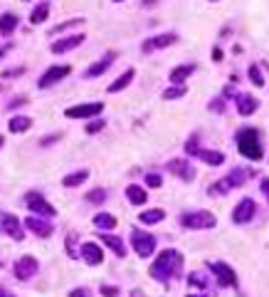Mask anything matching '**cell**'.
<instances>
[{"instance_id": "cell-5", "label": "cell", "mask_w": 269, "mask_h": 297, "mask_svg": "<svg viewBox=\"0 0 269 297\" xmlns=\"http://www.w3.org/2000/svg\"><path fill=\"white\" fill-rule=\"evenodd\" d=\"M0 230L8 233L13 240H23L25 238V230L20 225V218H15L13 213H0Z\"/></svg>"}, {"instance_id": "cell-36", "label": "cell", "mask_w": 269, "mask_h": 297, "mask_svg": "<svg viewBox=\"0 0 269 297\" xmlns=\"http://www.w3.org/2000/svg\"><path fill=\"white\" fill-rule=\"evenodd\" d=\"M74 240H77V233H69V235H67V250H69L72 258H79V253L74 250Z\"/></svg>"}, {"instance_id": "cell-28", "label": "cell", "mask_w": 269, "mask_h": 297, "mask_svg": "<svg viewBox=\"0 0 269 297\" xmlns=\"http://www.w3.org/2000/svg\"><path fill=\"white\" fill-rule=\"evenodd\" d=\"M126 198H129L134 206H141V203H146V191H143L141 186H129V188H126Z\"/></svg>"}, {"instance_id": "cell-38", "label": "cell", "mask_w": 269, "mask_h": 297, "mask_svg": "<svg viewBox=\"0 0 269 297\" xmlns=\"http://www.w3.org/2000/svg\"><path fill=\"white\" fill-rule=\"evenodd\" d=\"M188 282H190V285H193V287H205V280H202V277H200V275H198V272H193V275H190V280H188Z\"/></svg>"}, {"instance_id": "cell-44", "label": "cell", "mask_w": 269, "mask_h": 297, "mask_svg": "<svg viewBox=\"0 0 269 297\" xmlns=\"http://www.w3.org/2000/svg\"><path fill=\"white\" fill-rule=\"evenodd\" d=\"M15 74H23V70H8L5 77H15Z\"/></svg>"}, {"instance_id": "cell-14", "label": "cell", "mask_w": 269, "mask_h": 297, "mask_svg": "<svg viewBox=\"0 0 269 297\" xmlns=\"http://www.w3.org/2000/svg\"><path fill=\"white\" fill-rule=\"evenodd\" d=\"M173 42H178V35H175V33H166V35H158V37H151V40H146L141 50L148 55V52H153V50H161V47H168V45H173Z\"/></svg>"}, {"instance_id": "cell-9", "label": "cell", "mask_w": 269, "mask_h": 297, "mask_svg": "<svg viewBox=\"0 0 269 297\" xmlns=\"http://www.w3.org/2000/svg\"><path fill=\"white\" fill-rule=\"evenodd\" d=\"M69 72H72V70H69V65H62V67H60V65H55V67H50V70L40 77V82H37V84H40V89H47V87H52L55 82L65 79Z\"/></svg>"}, {"instance_id": "cell-6", "label": "cell", "mask_w": 269, "mask_h": 297, "mask_svg": "<svg viewBox=\"0 0 269 297\" xmlns=\"http://www.w3.org/2000/svg\"><path fill=\"white\" fill-rule=\"evenodd\" d=\"M244 176H247V174H244L242 169H235V171L227 174L222 181H217V184L210 188V193H227V191H232L235 186H242V184H244Z\"/></svg>"}, {"instance_id": "cell-11", "label": "cell", "mask_w": 269, "mask_h": 297, "mask_svg": "<svg viewBox=\"0 0 269 297\" xmlns=\"http://www.w3.org/2000/svg\"><path fill=\"white\" fill-rule=\"evenodd\" d=\"M37 260L33 258V255H25V258H20L18 262H15V277L18 280H30L35 272H37Z\"/></svg>"}, {"instance_id": "cell-15", "label": "cell", "mask_w": 269, "mask_h": 297, "mask_svg": "<svg viewBox=\"0 0 269 297\" xmlns=\"http://www.w3.org/2000/svg\"><path fill=\"white\" fill-rule=\"evenodd\" d=\"M82 42H84V35H82V33H79V35H69V37H65V40L55 42V45H52V52H55V55H62V52L77 50Z\"/></svg>"}, {"instance_id": "cell-22", "label": "cell", "mask_w": 269, "mask_h": 297, "mask_svg": "<svg viewBox=\"0 0 269 297\" xmlns=\"http://www.w3.org/2000/svg\"><path fill=\"white\" fill-rule=\"evenodd\" d=\"M94 225H97L99 230H114V228H116V218H114L111 213H97V216H94Z\"/></svg>"}, {"instance_id": "cell-21", "label": "cell", "mask_w": 269, "mask_h": 297, "mask_svg": "<svg viewBox=\"0 0 269 297\" xmlns=\"http://www.w3.org/2000/svg\"><path fill=\"white\" fill-rule=\"evenodd\" d=\"M163 218H166V211H163V208H151V211H143V213L138 216V221H141V223H146V225L161 223Z\"/></svg>"}, {"instance_id": "cell-40", "label": "cell", "mask_w": 269, "mask_h": 297, "mask_svg": "<svg viewBox=\"0 0 269 297\" xmlns=\"http://www.w3.org/2000/svg\"><path fill=\"white\" fill-rule=\"evenodd\" d=\"M101 295H104V297H119V290H116V287H106V285H104V287H101Z\"/></svg>"}, {"instance_id": "cell-3", "label": "cell", "mask_w": 269, "mask_h": 297, "mask_svg": "<svg viewBox=\"0 0 269 297\" xmlns=\"http://www.w3.org/2000/svg\"><path fill=\"white\" fill-rule=\"evenodd\" d=\"M180 223L185 228H193V230H205V228H215L217 218L210 211H195V213H185L180 218Z\"/></svg>"}, {"instance_id": "cell-43", "label": "cell", "mask_w": 269, "mask_h": 297, "mask_svg": "<svg viewBox=\"0 0 269 297\" xmlns=\"http://www.w3.org/2000/svg\"><path fill=\"white\" fill-rule=\"evenodd\" d=\"M25 102H28L25 97H18V99H13V102H10V107H18V104H25Z\"/></svg>"}, {"instance_id": "cell-31", "label": "cell", "mask_w": 269, "mask_h": 297, "mask_svg": "<svg viewBox=\"0 0 269 297\" xmlns=\"http://www.w3.org/2000/svg\"><path fill=\"white\" fill-rule=\"evenodd\" d=\"M188 89H185V84H173V87H168L166 92H163V99H178V97H183Z\"/></svg>"}, {"instance_id": "cell-37", "label": "cell", "mask_w": 269, "mask_h": 297, "mask_svg": "<svg viewBox=\"0 0 269 297\" xmlns=\"http://www.w3.org/2000/svg\"><path fill=\"white\" fill-rule=\"evenodd\" d=\"M104 129V121H89L87 124V134H97V131H101Z\"/></svg>"}, {"instance_id": "cell-39", "label": "cell", "mask_w": 269, "mask_h": 297, "mask_svg": "<svg viewBox=\"0 0 269 297\" xmlns=\"http://www.w3.org/2000/svg\"><path fill=\"white\" fill-rule=\"evenodd\" d=\"M69 297H92V290L79 287V290H72V292H69Z\"/></svg>"}, {"instance_id": "cell-41", "label": "cell", "mask_w": 269, "mask_h": 297, "mask_svg": "<svg viewBox=\"0 0 269 297\" xmlns=\"http://www.w3.org/2000/svg\"><path fill=\"white\" fill-rule=\"evenodd\" d=\"M212 60H215V62H220V60H222V50H220V47H215V50H212Z\"/></svg>"}, {"instance_id": "cell-8", "label": "cell", "mask_w": 269, "mask_h": 297, "mask_svg": "<svg viewBox=\"0 0 269 297\" xmlns=\"http://www.w3.org/2000/svg\"><path fill=\"white\" fill-rule=\"evenodd\" d=\"M25 203H28V208L33 211V213H40V216H45V218H52L57 211H55V206H50L40 193H28L25 196Z\"/></svg>"}, {"instance_id": "cell-46", "label": "cell", "mask_w": 269, "mask_h": 297, "mask_svg": "<svg viewBox=\"0 0 269 297\" xmlns=\"http://www.w3.org/2000/svg\"><path fill=\"white\" fill-rule=\"evenodd\" d=\"M3 141H5V139H3V136H0V146H3Z\"/></svg>"}, {"instance_id": "cell-19", "label": "cell", "mask_w": 269, "mask_h": 297, "mask_svg": "<svg viewBox=\"0 0 269 297\" xmlns=\"http://www.w3.org/2000/svg\"><path fill=\"white\" fill-rule=\"evenodd\" d=\"M18 15H13V13H5V15H0V35H10V33H15V28H18Z\"/></svg>"}, {"instance_id": "cell-10", "label": "cell", "mask_w": 269, "mask_h": 297, "mask_svg": "<svg viewBox=\"0 0 269 297\" xmlns=\"http://www.w3.org/2000/svg\"><path fill=\"white\" fill-rule=\"evenodd\" d=\"M254 211H257V203H254L252 198H242V201L237 203L235 213H232V221H235V223H249V221L254 218Z\"/></svg>"}, {"instance_id": "cell-24", "label": "cell", "mask_w": 269, "mask_h": 297, "mask_svg": "<svg viewBox=\"0 0 269 297\" xmlns=\"http://www.w3.org/2000/svg\"><path fill=\"white\" fill-rule=\"evenodd\" d=\"M134 74H136L134 70H126V72H124V74H121V77H119V79H116L114 84H109V92H111V94H116V92H121V89H126V87L131 84V79H134Z\"/></svg>"}, {"instance_id": "cell-16", "label": "cell", "mask_w": 269, "mask_h": 297, "mask_svg": "<svg viewBox=\"0 0 269 297\" xmlns=\"http://www.w3.org/2000/svg\"><path fill=\"white\" fill-rule=\"evenodd\" d=\"M82 258L89 262V265H101L104 262V253L97 243H84L82 245Z\"/></svg>"}, {"instance_id": "cell-4", "label": "cell", "mask_w": 269, "mask_h": 297, "mask_svg": "<svg viewBox=\"0 0 269 297\" xmlns=\"http://www.w3.org/2000/svg\"><path fill=\"white\" fill-rule=\"evenodd\" d=\"M131 243H134V250L141 255V258H148L153 250H156V238L151 233H143V230H134L131 233Z\"/></svg>"}, {"instance_id": "cell-34", "label": "cell", "mask_w": 269, "mask_h": 297, "mask_svg": "<svg viewBox=\"0 0 269 297\" xmlns=\"http://www.w3.org/2000/svg\"><path fill=\"white\" fill-rule=\"evenodd\" d=\"M198 141H200L198 134H193V136L188 139V144H185V151H188V154H198V151H200V144H198Z\"/></svg>"}, {"instance_id": "cell-20", "label": "cell", "mask_w": 269, "mask_h": 297, "mask_svg": "<svg viewBox=\"0 0 269 297\" xmlns=\"http://www.w3.org/2000/svg\"><path fill=\"white\" fill-rule=\"evenodd\" d=\"M193 72H195V65H180V67H175V70L170 72V82H173V84H180V82H185Z\"/></svg>"}, {"instance_id": "cell-23", "label": "cell", "mask_w": 269, "mask_h": 297, "mask_svg": "<svg viewBox=\"0 0 269 297\" xmlns=\"http://www.w3.org/2000/svg\"><path fill=\"white\" fill-rule=\"evenodd\" d=\"M111 60H114V52H109L101 62H97V65H92L89 70H87V77H97V74H104L109 67H111Z\"/></svg>"}, {"instance_id": "cell-13", "label": "cell", "mask_w": 269, "mask_h": 297, "mask_svg": "<svg viewBox=\"0 0 269 297\" xmlns=\"http://www.w3.org/2000/svg\"><path fill=\"white\" fill-rule=\"evenodd\" d=\"M168 171L175 174V176H180L183 181H193V179H195V169H193L190 161H185V159H170V161H168Z\"/></svg>"}, {"instance_id": "cell-48", "label": "cell", "mask_w": 269, "mask_h": 297, "mask_svg": "<svg viewBox=\"0 0 269 297\" xmlns=\"http://www.w3.org/2000/svg\"><path fill=\"white\" fill-rule=\"evenodd\" d=\"M0 60H3V50H0Z\"/></svg>"}, {"instance_id": "cell-12", "label": "cell", "mask_w": 269, "mask_h": 297, "mask_svg": "<svg viewBox=\"0 0 269 297\" xmlns=\"http://www.w3.org/2000/svg\"><path fill=\"white\" fill-rule=\"evenodd\" d=\"M210 270L217 275L220 285H225V287H232V285H237V275H235V270H232L227 262H210Z\"/></svg>"}, {"instance_id": "cell-18", "label": "cell", "mask_w": 269, "mask_h": 297, "mask_svg": "<svg viewBox=\"0 0 269 297\" xmlns=\"http://www.w3.org/2000/svg\"><path fill=\"white\" fill-rule=\"evenodd\" d=\"M257 107H259V102H257L254 97H249V94H242V97H239V102H237V111H239L242 116L254 114V111H257Z\"/></svg>"}, {"instance_id": "cell-7", "label": "cell", "mask_w": 269, "mask_h": 297, "mask_svg": "<svg viewBox=\"0 0 269 297\" xmlns=\"http://www.w3.org/2000/svg\"><path fill=\"white\" fill-rule=\"evenodd\" d=\"M101 109H104L101 102H92V104H77V107H69L65 114H67L69 119H89V116L101 114Z\"/></svg>"}, {"instance_id": "cell-2", "label": "cell", "mask_w": 269, "mask_h": 297, "mask_svg": "<svg viewBox=\"0 0 269 297\" xmlns=\"http://www.w3.org/2000/svg\"><path fill=\"white\" fill-rule=\"evenodd\" d=\"M237 148L239 154L247 156L249 161H259L262 159V144H259V131L257 129H242L237 134Z\"/></svg>"}, {"instance_id": "cell-25", "label": "cell", "mask_w": 269, "mask_h": 297, "mask_svg": "<svg viewBox=\"0 0 269 297\" xmlns=\"http://www.w3.org/2000/svg\"><path fill=\"white\" fill-rule=\"evenodd\" d=\"M200 161H205V164H210V166H220L222 161H225V156L220 154V151H202V148H200V151L195 154Z\"/></svg>"}, {"instance_id": "cell-47", "label": "cell", "mask_w": 269, "mask_h": 297, "mask_svg": "<svg viewBox=\"0 0 269 297\" xmlns=\"http://www.w3.org/2000/svg\"><path fill=\"white\" fill-rule=\"evenodd\" d=\"M131 297H138V292H134V295H131Z\"/></svg>"}, {"instance_id": "cell-33", "label": "cell", "mask_w": 269, "mask_h": 297, "mask_svg": "<svg viewBox=\"0 0 269 297\" xmlns=\"http://www.w3.org/2000/svg\"><path fill=\"white\" fill-rule=\"evenodd\" d=\"M104 198H106V191H104V188H94V191L87 193V201H89V203H104Z\"/></svg>"}, {"instance_id": "cell-26", "label": "cell", "mask_w": 269, "mask_h": 297, "mask_svg": "<svg viewBox=\"0 0 269 297\" xmlns=\"http://www.w3.org/2000/svg\"><path fill=\"white\" fill-rule=\"evenodd\" d=\"M8 126H10L13 134H20V131H28V129L33 126V119H30V116H13Z\"/></svg>"}, {"instance_id": "cell-49", "label": "cell", "mask_w": 269, "mask_h": 297, "mask_svg": "<svg viewBox=\"0 0 269 297\" xmlns=\"http://www.w3.org/2000/svg\"><path fill=\"white\" fill-rule=\"evenodd\" d=\"M188 297H195V295H188Z\"/></svg>"}, {"instance_id": "cell-42", "label": "cell", "mask_w": 269, "mask_h": 297, "mask_svg": "<svg viewBox=\"0 0 269 297\" xmlns=\"http://www.w3.org/2000/svg\"><path fill=\"white\" fill-rule=\"evenodd\" d=\"M210 109H217V111H222V109H225L222 99H215V104H210Z\"/></svg>"}, {"instance_id": "cell-17", "label": "cell", "mask_w": 269, "mask_h": 297, "mask_svg": "<svg viewBox=\"0 0 269 297\" xmlns=\"http://www.w3.org/2000/svg\"><path fill=\"white\" fill-rule=\"evenodd\" d=\"M25 223H28V228H30L35 235H40V238H50V235H52V225H50L47 221L37 218V216H30Z\"/></svg>"}, {"instance_id": "cell-1", "label": "cell", "mask_w": 269, "mask_h": 297, "mask_svg": "<svg viewBox=\"0 0 269 297\" xmlns=\"http://www.w3.org/2000/svg\"><path fill=\"white\" fill-rule=\"evenodd\" d=\"M178 267H180V253L173 250V248H168V250H163V253L158 255V260H153V265H151L148 272H151V277L166 282Z\"/></svg>"}, {"instance_id": "cell-27", "label": "cell", "mask_w": 269, "mask_h": 297, "mask_svg": "<svg viewBox=\"0 0 269 297\" xmlns=\"http://www.w3.org/2000/svg\"><path fill=\"white\" fill-rule=\"evenodd\" d=\"M87 176H89V171H87V169H82V171H77V174H69V176H65V179H62V184H65L67 188H74V186L84 184V181H87Z\"/></svg>"}, {"instance_id": "cell-35", "label": "cell", "mask_w": 269, "mask_h": 297, "mask_svg": "<svg viewBox=\"0 0 269 297\" xmlns=\"http://www.w3.org/2000/svg\"><path fill=\"white\" fill-rule=\"evenodd\" d=\"M161 184H163V181H161L158 174H148V176H146V186H151V188H161Z\"/></svg>"}, {"instance_id": "cell-32", "label": "cell", "mask_w": 269, "mask_h": 297, "mask_svg": "<svg viewBox=\"0 0 269 297\" xmlns=\"http://www.w3.org/2000/svg\"><path fill=\"white\" fill-rule=\"evenodd\" d=\"M249 77H252V82H254L257 87H264V84H267V82H264V74H262V70H259L257 65L249 67Z\"/></svg>"}, {"instance_id": "cell-29", "label": "cell", "mask_w": 269, "mask_h": 297, "mask_svg": "<svg viewBox=\"0 0 269 297\" xmlns=\"http://www.w3.org/2000/svg\"><path fill=\"white\" fill-rule=\"evenodd\" d=\"M47 13H50V5H47V3H40V5L33 10V15H30V23H33V25H40V23H45V20H47Z\"/></svg>"}, {"instance_id": "cell-30", "label": "cell", "mask_w": 269, "mask_h": 297, "mask_svg": "<svg viewBox=\"0 0 269 297\" xmlns=\"http://www.w3.org/2000/svg\"><path fill=\"white\" fill-rule=\"evenodd\" d=\"M101 240H104V243H106V245H109V248L119 255V258H124V255H126V248H124V243H121L119 238H114V235H101Z\"/></svg>"}, {"instance_id": "cell-45", "label": "cell", "mask_w": 269, "mask_h": 297, "mask_svg": "<svg viewBox=\"0 0 269 297\" xmlns=\"http://www.w3.org/2000/svg\"><path fill=\"white\" fill-rule=\"evenodd\" d=\"M0 297H13V295H10L8 290H3V287H0Z\"/></svg>"}]
</instances>
